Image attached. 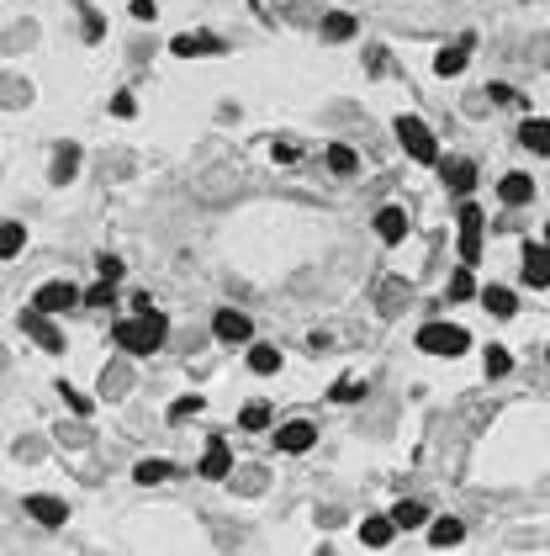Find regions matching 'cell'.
Instances as JSON below:
<instances>
[{
  "mask_svg": "<svg viewBox=\"0 0 550 556\" xmlns=\"http://www.w3.org/2000/svg\"><path fill=\"white\" fill-rule=\"evenodd\" d=\"M196 472H202V477H212V482L233 477V456H228V440H222V435L207 440V456H202V466H196Z\"/></svg>",
  "mask_w": 550,
  "mask_h": 556,
  "instance_id": "8fae6325",
  "label": "cell"
},
{
  "mask_svg": "<svg viewBox=\"0 0 550 556\" xmlns=\"http://www.w3.org/2000/svg\"><path fill=\"white\" fill-rule=\"evenodd\" d=\"M96 271H101V281H111V286H116V281L127 276V265H122L116 255H101V260H96Z\"/></svg>",
  "mask_w": 550,
  "mask_h": 556,
  "instance_id": "d590c367",
  "label": "cell"
},
{
  "mask_svg": "<svg viewBox=\"0 0 550 556\" xmlns=\"http://www.w3.org/2000/svg\"><path fill=\"white\" fill-rule=\"evenodd\" d=\"M429 535H434V546H455V541H460V519H440Z\"/></svg>",
  "mask_w": 550,
  "mask_h": 556,
  "instance_id": "836d02e7",
  "label": "cell"
},
{
  "mask_svg": "<svg viewBox=\"0 0 550 556\" xmlns=\"http://www.w3.org/2000/svg\"><path fill=\"white\" fill-rule=\"evenodd\" d=\"M202 403H207V397H196V392H191V397H175V403H169V424H185L191 413H202Z\"/></svg>",
  "mask_w": 550,
  "mask_h": 556,
  "instance_id": "1f68e13d",
  "label": "cell"
},
{
  "mask_svg": "<svg viewBox=\"0 0 550 556\" xmlns=\"http://www.w3.org/2000/svg\"><path fill=\"white\" fill-rule=\"evenodd\" d=\"M497 196H503V207H524V202L535 196V180H529L524 169H513V175L497 180Z\"/></svg>",
  "mask_w": 550,
  "mask_h": 556,
  "instance_id": "7c38bea8",
  "label": "cell"
},
{
  "mask_svg": "<svg viewBox=\"0 0 550 556\" xmlns=\"http://www.w3.org/2000/svg\"><path fill=\"white\" fill-rule=\"evenodd\" d=\"M402 302H408V281L386 276V281H382V313H397Z\"/></svg>",
  "mask_w": 550,
  "mask_h": 556,
  "instance_id": "f1b7e54d",
  "label": "cell"
},
{
  "mask_svg": "<svg viewBox=\"0 0 550 556\" xmlns=\"http://www.w3.org/2000/svg\"><path fill=\"white\" fill-rule=\"evenodd\" d=\"M74 175H80V143H58L54 165H48V180H54V186H69Z\"/></svg>",
  "mask_w": 550,
  "mask_h": 556,
  "instance_id": "4fadbf2b",
  "label": "cell"
},
{
  "mask_svg": "<svg viewBox=\"0 0 550 556\" xmlns=\"http://www.w3.org/2000/svg\"><path fill=\"white\" fill-rule=\"evenodd\" d=\"M329 169H333V175H355V169H360V154H355L349 143H333V149H329Z\"/></svg>",
  "mask_w": 550,
  "mask_h": 556,
  "instance_id": "83f0119b",
  "label": "cell"
},
{
  "mask_svg": "<svg viewBox=\"0 0 550 556\" xmlns=\"http://www.w3.org/2000/svg\"><path fill=\"white\" fill-rule=\"evenodd\" d=\"M444 186L471 191V186H477V165H471V160H444Z\"/></svg>",
  "mask_w": 550,
  "mask_h": 556,
  "instance_id": "7402d4cb",
  "label": "cell"
},
{
  "mask_svg": "<svg viewBox=\"0 0 550 556\" xmlns=\"http://www.w3.org/2000/svg\"><path fill=\"white\" fill-rule=\"evenodd\" d=\"M58 392H64V403H69L74 413H90V397H85V392H74L69 382H58Z\"/></svg>",
  "mask_w": 550,
  "mask_h": 556,
  "instance_id": "f35d334b",
  "label": "cell"
},
{
  "mask_svg": "<svg viewBox=\"0 0 550 556\" xmlns=\"http://www.w3.org/2000/svg\"><path fill=\"white\" fill-rule=\"evenodd\" d=\"M482 207H460V260L477 265L482 260Z\"/></svg>",
  "mask_w": 550,
  "mask_h": 556,
  "instance_id": "52a82bcc",
  "label": "cell"
},
{
  "mask_svg": "<svg viewBox=\"0 0 550 556\" xmlns=\"http://www.w3.org/2000/svg\"><path fill=\"white\" fill-rule=\"evenodd\" d=\"M80 302H85V308H116V297H111V281L90 286V291H80Z\"/></svg>",
  "mask_w": 550,
  "mask_h": 556,
  "instance_id": "d6a6232c",
  "label": "cell"
},
{
  "mask_svg": "<svg viewBox=\"0 0 550 556\" xmlns=\"http://www.w3.org/2000/svg\"><path fill=\"white\" fill-rule=\"evenodd\" d=\"M127 387H133V371L122 361H111L107 371H101V397H127Z\"/></svg>",
  "mask_w": 550,
  "mask_h": 556,
  "instance_id": "e0dca14e",
  "label": "cell"
},
{
  "mask_svg": "<svg viewBox=\"0 0 550 556\" xmlns=\"http://www.w3.org/2000/svg\"><path fill=\"white\" fill-rule=\"evenodd\" d=\"M508 371H513L508 350H497V344H487V377H508Z\"/></svg>",
  "mask_w": 550,
  "mask_h": 556,
  "instance_id": "e575fe53",
  "label": "cell"
},
{
  "mask_svg": "<svg viewBox=\"0 0 550 556\" xmlns=\"http://www.w3.org/2000/svg\"><path fill=\"white\" fill-rule=\"evenodd\" d=\"M519 143H524V149H535V154H546V160H550V122H546V117H529V122L519 127Z\"/></svg>",
  "mask_w": 550,
  "mask_h": 556,
  "instance_id": "2e32d148",
  "label": "cell"
},
{
  "mask_svg": "<svg viewBox=\"0 0 550 556\" xmlns=\"http://www.w3.org/2000/svg\"><path fill=\"white\" fill-rule=\"evenodd\" d=\"M111 111H116V117H133V111H138V101L122 91V96H111Z\"/></svg>",
  "mask_w": 550,
  "mask_h": 556,
  "instance_id": "ab89813d",
  "label": "cell"
},
{
  "mask_svg": "<svg viewBox=\"0 0 550 556\" xmlns=\"http://www.w3.org/2000/svg\"><path fill=\"white\" fill-rule=\"evenodd\" d=\"M546 244H550V228H546Z\"/></svg>",
  "mask_w": 550,
  "mask_h": 556,
  "instance_id": "ee69618b",
  "label": "cell"
},
{
  "mask_svg": "<svg viewBox=\"0 0 550 556\" xmlns=\"http://www.w3.org/2000/svg\"><path fill=\"white\" fill-rule=\"evenodd\" d=\"M74 5H80V27H85V43H101V38H107V16H101L90 0H74Z\"/></svg>",
  "mask_w": 550,
  "mask_h": 556,
  "instance_id": "ffe728a7",
  "label": "cell"
},
{
  "mask_svg": "<svg viewBox=\"0 0 550 556\" xmlns=\"http://www.w3.org/2000/svg\"><path fill=\"white\" fill-rule=\"evenodd\" d=\"M313 440H318V430H313L307 419H291V424H280V430H275V450H291V456L313 450Z\"/></svg>",
  "mask_w": 550,
  "mask_h": 556,
  "instance_id": "30bf717a",
  "label": "cell"
},
{
  "mask_svg": "<svg viewBox=\"0 0 550 556\" xmlns=\"http://www.w3.org/2000/svg\"><path fill=\"white\" fill-rule=\"evenodd\" d=\"M212 334H218L222 344H244V339L254 334V324H249V313H238V308H222L218 318H212Z\"/></svg>",
  "mask_w": 550,
  "mask_h": 556,
  "instance_id": "9c48e42d",
  "label": "cell"
},
{
  "mask_svg": "<svg viewBox=\"0 0 550 556\" xmlns=\"http://www.w3.org/2000/svg\"><path fill=\"white\" fill-rule=\"evenodd\" d=\"M169 477H175V466H169V461H138V466H133V482H143V488L169 482Z\"/></svg>",
  "mask_w": 550,
  "mask_h": 556,
  "instance_id": "cb8c5ba5",
  "label": "cell"
},
{
  "mask_svg": "<svg viewBox=\"0 0 550 556\" xmlns=\"http://www.w3.org/2000/svg\"><path fill=\"white\" fill-rule=\"evenodd\" d=\"M21 508H27V514H32L43 530H64V519H69V503L54 499V493H32V499L21 503Z\"/></svg>",
  "mask_w": 550,
  "mask_h": 556,
  "instance_id": "ba28073f",
  "label": "cell"
},
{
  "mask_svg": "<svg viewBox=\"0 0 550 556\" xmlns=\"http://www.w3.org/2000/svg\"><path fill=\"white\" fill-rule=\"evenodd\" d=\"M254 5H260V0H254Z\"/></svg>",
  "mask_w": 550,
  "mask_h": 556,
  "instance_id": "f6af8a7d",
  "label": "cell"
},
{
  "mask_svg": "<svg viewBox=\"0 0 550 556\" xmlns=\"http://www.w3.org/2000/svg\"><path fill=\"white\" fill-rule=\"evenodd\" d=\"M238 424H244L249 435H260V430H271V403H244V413H238Z\"/></svg>",
  "mask_w": 550,
  "mask_h": 556,
  "instance_id": "4316f807",
  "label": "cell"
},
{
  "mask_svg": "<svg viewBox=\"0 0 550 556\" xmlns=\"http://www.w3.org/2000/svg\"><path fill=\"white\" fill-rule=\"evenodd\" d=\"M376 233H382V244H402L408 239V213L402 207H382L376 213Z\"/></svg>",
  "mask_w": 550,
  "mask_h": 556,
  "instance_id": "9a60e30c",
  "label": "cell"
},
{
  "mask_svg": "<svg viewBox=\"0 0 550 556\" xmlns=\"http://www.w3.org/2000/svg\"><path fill=\"white\" fill-rule=\"evenodd\" d=\"M471 344V334L455 329V324H429V329H418V350L424 355H460Z\"/></svg>",
  "mask_w": 550,
  "mask_h": 556,
  "instance_id": "277c9868",
  "label": "cell"
},
{
  "mask_svg": "<svg viewBox=\"0 0 550 556\" xmlns=\"http://www.w3.org/2000/svg\"><path fill=\"white\" fill-rule=\"evenodd\" d=\"M397 138H402V149H408L418 165H434V160H440V149H434V133H429L418 117H397Z\"/></svg>",
  "mask_w": 550,
  "mask_h": 556,
  "instance_id": "3957f363",
  "label": "cell"
},
{
  "mask_svg": "<svg viewBox=\"0 0 550 556\" xmlns=\"http://www.w3.org/2000/svg\"><path fill=\"white\" fill-rule=\"evenodd\" d=\"M169 54L175 58H212V54H228V43H222L218 32H180V38H169Z\"/></svg>",
  "mask_w": 550,
  "mask_h": 556,
  "instance_id": "8992f818",
  "label": "cell"
},
{
  "mask_svg": "<svg viewBox=\"0 0 550 556\" xmlns=\"http://www.w3.org/2000/svg\"><path fill=\"white\" fill-rule=\"evenodd\" d=\"M32 308L38 313H69V308H80V286H69V281H43L38 291H32Z\"/></svg>",
  "mask_w": 550,
  "mask_h": 556,
  "instance_id": "5b68a950",
  "label": "cell"
},
{
  "mask_svg": "<svg viewBox=\"0 0 550 556\" xmlns=\"http://www.w3.org/2000/svg\"><path fill=\"white\" fill-rule=\"evenodd\" d=\"M27 101H32V85H27V80H16V74H0V107H27Z\"/></svg>",
  "mask_w": 550,
  "mask_h": 556,
  "instance_id": "d6986e66",
  "label": "cell"
},
{
  "mask_svg": "<svg viewBox=\"0 0 550 556\" xmlns=\"http://www.w3.org/2000/svg\"><path fill=\"white\" fill-rule=\"evenodd\" d=\"M355 397H365V382H333V403H355Z\"/></svg>",
  "mask_w": 550,
  "mask_h": 556,
  "instance_id": "74e56055",
  "label": "cell"
},
{
  "mask_svg": "<svg viewBox=\"0 0 550 556\" xmlns=\"http://www.w3.org/2000/svg\"><path fill=\"white\" fill-rule=\"evenodd\" d=\"M386 519H391V530H418V525L429 519V508H424V503H397Z\"/></svg>",
  "mask_w": 550,
  "mask_h": 556,
  "instance_id": "44dd1931",
  "label": "cell"
},
{
  "mask_svg": "<svg viewBox=\"0 0 550 556\" xmlns=\"http://www.w3.org/2000/svg\"><path fill=\"white\" fill-rule=\"evenodd\" d=\"M360 541H365V546H386V541H391V519H365V525H360Z\"/></svg>",
  "mask_w": 550,
  "mask_h": 556,
  "instance_id": "4dcf8cb0",
  "label": "cell"
},
{
  "mask_svg": "<svg viewBox=\"0 0 550 556\" xmlns=\"http://www.w3.org/2000/svg\"><path fill=\"white\" fill-rule=\"evenodd\" d=\"M0 366H5V350H0Z\"/></svg>",
  "mask_w": 550,
  "mask_h": 556,
  "instance_id": "7bdbcfd3",
  "label": "cell"
},
{
  "mask_svg": "<svg viewBox=\"0 0 550 556\" xmlns=\"http://www.w3.org/2000/svg\"><path fill=\"white\" fill-rule=\"evenodd\" d=\"M323 38H329V43L355 38V16H349V11H333V16H323Z\"/></svg>",
  "mask_w": 550,
  "mask_h": 556,
  "instance_id": "484cf974",
  "label": "cell"
},
{
  "mask_svg": "<svg viewBox=\"0 0 550 556\" xmlns=\"http://www.w3.org/2000/svg\"><path fill=\"white\" fill-rule=\"evenodd\" d=\"M482 308H487L493 318H513V308H519V297H513L508 286H487V291H482Z\"/></svg>",
  "mask_w": 550,
  "mask_h": 556,
  "instance_id": "ac0fdd59",
  "label": "cell"
},
{
  "mask_svg": "<svg viewBox=\"0 0 550 556\" xmlns=\"http://www.w3.org/2000/svg\"><path fill=\"white\" fill-rule=\"evenodd\" d=\"M16 329L27 334L38 350H48V355H64V329L54 324V313H38V308H21L16 313Z\"/></svg>",
  "mask_w": 550,
  "mask_h": 556,
  "instance_id": "7a4b0ae2",
  "label": "cell"
},
{
  "mask_svg": "<svg viewBox=\"0 0 550 556\" xmlns=\"http://www.w3.org/2000/svg\"><path fill=\"white\" fill-rule=\"evenodd\" d=\"M27 249V228L21 222H0V260H16Z\"/></svg>",
  "mask_w": 550,
  "mask_h": 556,
  "instance_id": "603a6c76",
  "label": "cell"
},
{
  "mask_svg": "<svg viewBox=\"0 0 550 556\" xmlns=\"http://www.w3.org/2000/svg\"><path fill=\"white\" fill-rule=\"evenodd\" d=\"M487 96H493L497 107H513V101H519V96H513V91H508V85H487Z\"/></svg>",
  "mask_w": 550,
  "mask_h": 556,
  "instance_id": "b9f144b4",
  "label": "cell"
},
{
  "mask_svg": "<svg viewBox=\"0 0 550 556\" xmlns=\"http://www.w3.org/2000/svg\"><path fill=\"white\" fill-rule=\"evenodd\" d=\"M111 339H116V350H127V355H154V350H165V339H169V318L159 308H138L133 318H122V324L111 329Z\"/></svg>",
  "mask_w": 550,
  "mask_h": 556,
  "instance_id": "6da1fadb",
  "label": "cell"
},
{
  "mask_svg": "<svg viewBox=\"0 0 550 556\" xmlns=\"http://www.w3.org/2000/svg\"><path fill=\"white\" fill-rule=\"evenodd\" d=\"M249 371L275 377V371H280V350H275V344H254V350H249Z\"/></svg>",
  "mask_w": 550,
  "mask_h": 556,
  "instance_id": "d4e9b609",
  "label": "cell"
},
{
  "mask_svg": "<svg viewBox=\"0 0 550 556\" xmlns=\"http://www.w3.org/2000/svg\"><path fill=\"white\" fill-rule=\"evenodd\" d=\"M524 281L529 286H550V244H529L524 249Z\"/></svg>",
  "mask_w": 550,
  "mask_h": 556,
  "instance_id": "5bb4252c",
  "label": "cell"
},
{
  "mask_svg": "<svg viewBox=\"0 0 550 556\" xmlns=\"http://www.w3.org/2000/svg\"><path fill=\"white\" fill-rule=\"evenodd\" d=\"M471 291H477V281H471V265H460V271H455V281H450V297L460 302V297H471Z\"/></svg>",
  "mask_w": 550,
  "mask_h": 556,
  "instance_id": "8d00e7d4",
  "label": "cell"
},
{
  "mask_svg": "<svg viewBox=\"0 0 550 556\" xmlns=\"http://www.w3.org/2000/svg\"><path fill=\"white\" fill-rule=\"evenodd\" d=\"M133 16H138V22H154V16H159V5H154V0H133Z\"/></svg>",
  "mask_w": 550,
  "mask_h": 556,
  "instance_id": "60d3db41",
  "label": "cell"
},
{
  "mask_svg": "<svg viewBox=\"0 0 550 556\" xmlns=\"http://www.w3.org/2000/svg\"><path fill=\"white\" fill-rule=\"evenodd\" d=\"M466 48H471V38H466L460 48H444V54L434 58V69H440V74H460V69H466Z\"/></svg>",
  "mask_w": 550,
  "mask_h": 556,
  "instance_id": "f546056e",
  "label": "cell"
}]
</instances>
